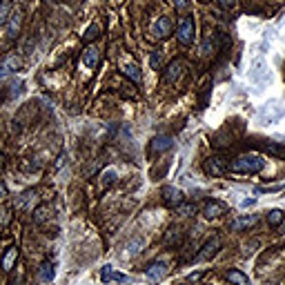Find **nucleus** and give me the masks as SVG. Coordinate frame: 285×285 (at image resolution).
I'll use <instances>...</instances> for the list:
<instances>
[{"mask_svg":"<svg viewBox=\"0 0 285 285\" xmlns=\"http://www.w3.org/2000/svg\"><path fill=\"white\" fill-rule=\"evenodd\" d=\"M263 167H265V160L259 154H243L230 163V172H236V174H259Z\"/></svg>","mask_w":285,"mask_h":285,"instance_id":"1","label":"nucleus"},{"mask_svg":"<svg viewBox=\"0 0 285 285\" xmlns=\"http://www.w3.org/2000/svg\"><path fill=\"white\" fill-rule=\"evenodd\" d=\"M176 38H179V43L185 45V47L194 43V20H192V16H183V18L179 20Z\"/></svg>","mask_w":285,"mask_h":285,"instance_id":"2","label":"nucleus"},{"mask_svg":"<svg viewBox=\"0 0 285 285\" xmlns=\"http://www.w3.org/2000/svg\"><path fill=\"white\" fill-rule=\"evenodd\" d=\"M172 29H174L172 20H169L167 16H160V18H156L154 23H152V38L163 40V38H167V36L172 34Z\"/></svg>","mask_w":285,"mask_h":285,"instance_id":"3","label":"nucleus"},{"mask_svg":"<svg viewBox=\"0 0 285 285\" xmlns=\"http://www.w3.org/2000/svg\"><path fill=\"white\" fill-rule=\"evenodd\" d=\"M23 67V60H20L18 52H7L0 60V74H14Z\"/></svg>","mask_w":285,"mask_h":285,"instance_id":"4","label":"nucleus"},{"mask_svg":"<svg viewBox=\"0 0 285 285\" xmlns=\"http://www.w3.org/2000/svg\"><path fill=\"white\" fill-rule=\"evenodd\" d=\"M160 196H163L165 205H169V207H179V205L185 201V194L181 192L179 187H172V185H163Z\"/></svg>","mask_w":285,"mask_h":285,"instance_id":"5","label":"nucleus"},{"mask_svg":"<svg viewBox=\"0 0 285 285\" xmlns=\"http://www.w3.org/2000/svg\"><path fill=\"white\" fill-rule=\"evenodd\" d=\"M221 245H223L221 236L209 238V241L203 245V250H201V252H198V254H196V261H209V259H212V256L216 254L218 250H221Z\"/></svg>","mask_w":285,"mask_h":285,"instance_id":"6","label":"nucleus"},{"mask_svg":"<svg viewBox=\"0 0 285 285\" xmlns=\"http://www.w3.org/2000/svg\"><path fill=\"white\" fill-rule=\"evenodd\" d=\"M227 169H230V165H225V160L221 156H212V158L205 160V172L209 176H223Z\"/></svg>","mask_w":285,"mask_h":285,"instance_id":"7","label":"nucleus"},{"mask_svg":"<svg viewBox=\"0 0 285 285\" xmlns=\"http://www.w3.org/2000/svg\"><path fill=\"white\" fill-rule=\"evenodd\" d=\"M183 60H172V63L167 65V67H165V74H163V80L165 82H176L181 78V74H183Z\"/></svg>","mask_w":285,"mask_h":285,"instance_id":"8","label":"nucleus"},{"mask_svg":"<svg viewBox=\"0 0 285 285\" xmlns=\"http://www.w3.org/2000/svg\"><path fill=\"white\" fill-rule=\"evenodd\" d=\"M121 69L131 82H136V85L143 82V74H140V67L136 63H131V60H121Z\"/></svg>","mask_w":285,"mask_h":285,"instance_id":"9","label":"nucleus"},{"mask_svg":"<svg viewBox=\"0 0 285 285\" xmlns=\"http://www.w3.org/2000/svg\"><path fill=\"white\" fill-rule=\"evenodd\" d=\"M225 212H227V205L221 203V201H207V203L203 205L205 218H218V216H223Z\"/></svg>","mask_w":285,"mask_h":285,"instance_id":"10","label":"nucleus"},{"mask_svg":"<svg viewBox=\"0 0 285 285\" xmlns=\"http://www.w3.org/2000/svg\"><path fill=\"white\" fill-rule=\"evenodd\" d=\"M172 147H174V138L167 134L156 136V138L152 140V152H154V154H163V152L172 150Z\"/></svg>","mask_w":285,"mask_h":285,"instance_id":"11","label":"nucleus"},{"mask_svg":"<svg viewBox=\"0 0 285 285\" xmlns=\"http://www.w3.org/2000/svg\"><path fill=\"white\" fill-rule=\"evenodd\" d=\"M143 245H145V238L143 236H136V238H131L130 243H127L125 247H123V252H121V256L123 259H131V256H136L140 250H143Z\"/></svg>","mask_w":285,"mask_h":285,"instance_id":"12","label":"nucleus"},{"mask_svg":"<svg viewBox=\"0 0 285 285\" xmlns=\"http://www.w3.org/2000/svg\"><path fill=\"white\" fill-rule=\"evenodd\" d=\"M101 279L105 281V283H111V281H118V283H127L130 281V276L127 274H121V272H116L111 265H105L101 270Z\"/></svg>","mask_w":285,"mask_h":285,"instance_id":"13","label":"nucleus"},{"mask_svg":"<svg viewBox=\"0 0 285 285\" xmlns=\"http://www.w3.org/2000/svg\"><path fill=\"white\" fill-rule=\"evenodd\" d=\"M259 223V216L256 214H252V216H241V218H234L232 223H230V230L232 232H241V230H247V227L256 225Z\"/></svg>","mask_w":285,"mask_h":285,"instance_id":"14","label":"nucleus"},{"mask_svg":"<svg viewBox=\"0 0 285 285\" xmlns=\"http://www.w3.org/2000/svg\"><path fill=\"white\" fill-rule=\"evenodd\" d=\"M145 274L150 276L152 281H160V279H165V276H167V265H165V263H150V265L145 267Z\"/></svg>","mask_w":285,"mask_h":285,"instance_id":"15","label":"nucleus"},{"mask_svg":"<svg viewBox=\"0 0 285 285\" xmlns=\"http://www.w3.org/2000/svg\"><path fill=\"white\" fill-rule=\"evenodd\" d=\"M20 27H23V14H20V11H18V14H11L9 23H7V36H9L11 40L18 38Z\"/></svg>","mask_w":285,"mask_h":285,"instance_id":"16","label":"nucleus"},{"mask_svg":"<svg viewBox=\"0 0 285 285\" xmlns=\"http://www.w3.org/2000/svg\"><path fill=\"white\" fill-rule=\"evenodd\" d=\"M82 63L87 65L89 69H96L98 67V49L96 47H85V52H82Z\"/></svg>","mask_w":285,"mask_h":285,"instance_id":"17","label":"nucleus"},{"mask_svg":"<svg viewBox=\"0 0 285 285\" xmlns=\"http://www.w3.org/2000/svg\"><path fill=\"white\" fill-rule=\"evenodd\" d=\"M14 11V0H0V25H7Z\"/></svg>","mask_w":285,"mask_h":285,"instance_id":"18","label":"nucleus"},{"mask_svg":"<svg viewBox=\"0 0 285 285\" xmlns=\"http://www.w3.org/2000/svg\"><path fill=\"white\" fill-rule=\"evenodd\" d=\"M38 276H40V281H53V276H56V267H53V263H49V261H45L43 265H40V270H38Z\"/></svg>","mask_w":285,"mask_h":285,"instance_id":"19","label":"nucleus"},{"mask_svg":"<svg viewBox=\"0 0 285 285\" xmlns=\"http://www.w3.org/2000/svg\"><path fill=\"white\" fill-rule=\"evenodd\" d=\"M225 279L230 281V283H234V285H250V279H247L243 272H238V270H230L225 274Z\"/></svg>","mask_w":285,"mask_h":285,"instance_id":"20","label":"nucleus"},{"mask_svg":"<svg viewBox=\"0 0 285 285\" xmlns=\"http://www.w3.org/2000/svg\"><path fill=\"white\" fill-rule=\"evenodd\" d=\"M16 259H18V250H16V247H9V250H7V254L2 256V270L9 272L11 267H14Z\"/></svg>","mask_w":285,"mask_h":285,"instance_id":"21","label":"nucleus"},{"mask_svg":"<svg viewBox=\"0 0 285 285\" xmlns=\"http://www.w3.org/2000/svg\"><path fill=\"white\" fill-rule=\"evenodd\" d=\"M31 201H36V194L34 192H25V194H20V196L16 198V207L27 209V207H31Z\"/></svg>","mask_w":285,"mask_h":285,"instance_id":"22","label":"nucleus"},{"mask_svg":"<svg viewBox=\"0 0 285 285\" xmlns=\"http://www.w3.org/2000/svg\"><path fill=\"white\" fill-rule=\"evenodd\" d=\"M283 221H285V212H283V209H270V212H267V225L279 227Z\"/></svg>","mask_w":285,"mask_h":285,"instance_id":"23","label":"nucleus"},{"mask_svg":"<svg viewBox=\"0 0 285 285\" xmlns=\"http://www.w3.org/2000/svg\"><path fill=\"white\" fill-rule=\"evenodd\" d=\"M98 36H101V25H89L87 29H85V34H82V40H85V43H92V40H96Z\"/></svg>","mask_w":285,"mask_h":285,"instance_id":"24","label":"nucleus"},{"mask_svg":"<svg viewBox=\"0 0 285 285\" xmlns=\"http://www.w3.org/2000/svg\"><path fill=\"white\" fill-rule=\"evenodd\" d=\"M49 214H52L49 205H38V207L34 209V221H36V223H45V221L49 218Z\"/></svg>","mask_w":285,"mask_h":285,"instance_id":"25","label":"nucleus"},{"mask_svg":"<svg viewBox=\"0 0 285 285\" xmlns=\"http://www.w3.org/2000/svg\"><path fill=\"white\" fill-rule=\"evenodd\" d=\"M181 241V230H176V227H172L167 234H165V245H174V243Z\"/></svg>","mask_w":285,"mask_h":285,"instance_id":"26","label":"nucleus"},{"mask_svg":"<svg viewBox=\"0 0 285 285\" xmlns=\"http://www.w3.org/2000/svg\"><path fill=\"white\" fill-rule=\"evenodd\" d=\"M150 65H152V69H160V65H163V53L160 52H154L150 56Z\"/></svg>","mask_w":285,"mask_h":285,"instance_id":"27","label":"nucleus"},{"mask_svg":"<svg viewBox=\"0 0 285 285\" xmlns=\"http://www.w3.org/2000/svg\"><path fill=\"white\" fill-rule=\"evenodd\" d=\"M196 212V205H179V214H183V216H192V214Z\"/></svg>","mask_w":285,"mask_h":285,"instance_id":"28","label":"nucleus"},{"mask_svg":"<svg viewBox=\"0 0 285 285\" xmlns=\"http://www.w3.org/2000/svg\"><path fill=\"white\" fill-rule=\"evenodd\" d=\"M9 221H11V214H9V207H2V209H0V225L5 227V225H7V223H9Z\"/></svg>","mask_w":285,"mask_h":285,"instance_id":"29","label":"nucleus"},{"mask_svg":"<svg viewBox=\"0 0 285 285\" xmlns=\"http://www.w3.org/2000/svg\"><path fill=\"white\" fill-rule=\"evenodd\" d=\"M114 181H116V172H111V169H109V172L103 174V185H105V187H107V185H111Z\"/></svg>","mask_w":285,"mask_h":285,"instance_id":"30","label":"nucleus"},{"mask_svg":"<svg viewBox=\"0 0 285 285\" xmlns=\"http://www.w3.org/2000/svg\"><path fill=\"white\" fill-rule=\"evenodd\" d=\"M218 5H221L223 9H234V7L238 5V0H218Z\"/></svg>","mask_w":285,"mask_h":285,"instance_id":"31","label":"nucleus"},{"mask_svg":"<svg viewBox=\"0 0 285 285\" xmlns=\"http://www.w3.org/2000/svg\"><path fill=\"white\" fill-rule=\"evenodd\" d=\"M187 5H189V0H174V7L179 11H185V9H187Z\"/></svg>","mask_w":285,"mask_h":285,"instance_id":"32","label":"nucleus"},{"mask_svg":"<svg viewBox=\"0 0 285 285\" xmlns=\"http://www.w3.org/2000/svg\"><path fill=\"white\" fill-rule=\"evenodd\" d=\"M201 276H203V272H192V274H189V281H198Z\"/></svg>","mask_w":285,"mask_h":285,"instance_id":"33","label":"nucleus"},{"mask_svg":"<svg viewBox=\"0 0 285 285\" xmlns=\"http://www.w3.org/2000/svg\"><path fill=\"white\" fill-rule=\"evenodd\" d=\"M256 203V198H245L243 201V207H250V205H254Z\"/></svg>","mask_w":285,"mask_h":285,"instance_id":"34","label":"nucleus"},{"mask_svg":"<svg viewBox=\"0 0 285 285\" xmlns=\"http://www.w3.org/2000/svg\"><path fill=\"white\" fill-rule=\"evenodd\" d=\"M2 167H5V156L0 154V172H2Z\"/></svg>","mask_w":285,"mask_h":285,"instance_id":"35","label":"nucleus"},{"mask_svg":"<svg viewBox=\"0 0 285 285\" xmlns=\"http://www.w3.org/2000/svg\"><path fill=\"white\" fill-rule=\"evenodd\" d=\"M5 194H7V189H5V185H2V183H0V196H5Z\"/></svg>","mask_w":285,"mask_h":285,"instance_id":"36","label":"nucleus"},{"mask_svg":"<svg viewBox=\"0 0 285 285\" xmlns=\"http://www.w3.org/2000/svg\"><path fill=\"white\" fill-rule=\"evenodd\" d=\"M49 5H56V2H60V0H47Z\"/></svg>","mask_w":285,"mask_h":285,"instance_id":"37","label":"nucleus"}]
</instances>
